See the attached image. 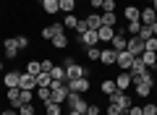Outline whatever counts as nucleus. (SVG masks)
Returning <instances> with one entry per match:
<instances>
[{
    "label": "nucleus",
    "instance_id": "nucleus-33",
    "mask_svg": "<svg viewBox=\"0 0 157 115\" xmlns=\"http://www.w3.org/2000/svg\"><path fill=\"white\" fill-rule=\"evenodd\" d=\"M84 52H86V58H89V60H100V52H102V50L94 44V47H86Z\"/></svg>",
    "mask_w": 157,
    "mask_h": 115
},
{
    "label": "nucleus",
    "instance_id": "nucleus-6",
    "mask_svg": "<svg viewBox=\"0 0 157 115\" xmlns=\"http://www.w3.org/2000/svg\"><path fill=\"white\" fill-rule=\"evenodd\" d=\"M66 86H68V92H78V94H84V92H89V79H68L66 81Z\"/></svg>",
    "mask_w": 157,
    "mask_h": 115
},
{
    "label": "nucleus",
    "instance_id": "nucleus-54",
    "mask_svg": "<svg viewBox=\"0 0 157 115\" xmlns=\"http://www.w3.org/2000/svg\"><path fill=\"white\" fill-rule=\"evenodd\" d=\"M155 86H157V76H155Z\"/></svg>",
    "mask_w": 157,
    "mask_h": 115
},
{
    "label": "nucleus",
    "instance_id": "nucleus-53",
    "mask_svg": "<svg viewBox=\"0 0 157 115\" xmlns=\"http://www.w3.org/2000/svg\"><path fill=\"white\" fill-rule=\"evenodd\" d=\"M152 68H155V73H157V63H155V66H152Z\"/></svg>",
    "mask_w": 157,
    "mask_h": 115
},
{
    "label": "nucleus",
    "instance_id": "nucleus-37",
    "mask_svg": "<svg viewBox=\"0 0 157 115\" xmlns=\"http://www.w3.org/2000/svg\"><path fill=\"white\" fill-rule=\"evenodd\" d=\"M102 13H115V0H102Z\"/></svg>",
    "mask_w": 157,
    "mask_h": 115
},
{
    "label": "nucleus",
    "instance_id": "nucleus-41",
    "mask_svg": "<svg viewBox=\"0 0 157 115\" xmlns=\"http://www.w3.org/2000/svg\"><path fill=\"white\" fill-rule=\"evenodd\" d=\"M13 39H16V47H18V50H26V47H29V39L21 37V34H18V37H13Z\"/></svg>",
    "mask_w": 157,
    "mask_h": 115
},
{
    "label": "nucleus",
    "instance_id": "nucleus-50",
    "mask_svg": "<svg viewBox=\"0 0 157 115\" xmlns=\"http://www.w3.org/2000/svg\"><path fill=\"white\" fill-rule=\"evenodd\" d=\"M149 29H152V37H157V21H155V24H152V26H149Z\"/></svg>",
    "mask_w": 157,
    "mask_h": 115
},
{
    "label": "nucleus",
    "instance_id": "nucleus-3",
    "mask_svg": "<svg viewBox=\"0 0 157 115\" xmlns=\"http://www.w3.org/2000/svg\"><path fill=\"white\" fill-rule=\"evenodd\" d=\"M68 110H76V113H86V99H81V94L78 92H68V99H66Z\"/></svg>",
    "mask_w": 157,
    "mask_h": 115
},
{
    "label": "nucleus",
    "instance_id": "nucleus-5",
    "mask_svg": "<svg viewBox=\"0 0 157 115\" xmlns=\"http://www.w3.org/2000/svg\"><path fill=\"white\" fill-rule=\"evenodd\" d=\"M107 102H115V105H121V110H123V113L131 107V97H128L126 92H121V89H115V92H113L110 97H107Z\"/></svg>",
    "mask_w": 157,
    "mask_h": 115
},
{
    "label": "nucleus",
    "instance_id": "nucleus-52",
    "mask_svg": "<svg viewBox=\"0 0 157 115\" xmlns=\"http://www.w3.org/2000/svg\"><path fill=\"white\" fill-rule=\"evenodd\" d=\"M0 73H3V60H0Z\"/></svg>",
    "mask_w": 157,
    "mask_h": 115
},
{
    "label": "nucleus",
    "instance_id": "nucleus-49",
    "mask_svg": "<svg viewBox=\"0 0 157 115\" xmlns=\"http://www.w3.org/2000/svg\"><path fill=\"white\" fill-rule=\"evenodd\" d=\"M0 115H18V113H16V110L11 107V110H3V113H0Z\"/></svg>",
    "mask_w": 157,
    "mask_h": 115
},
{
    "label": "nucleus",
    "instance_id": "nucleus-20",
    "mask_svg": "<svg viewBox=\"0 0 157 115\" xmlns=\"http://www.w3.org/2000/svg\"><path fill=\"white\" fill-rule=\"evenodd\" d=\"M18 76H21L18 71H11V73H6V76H3V81H6V86H8V89L18 86Z\"/></svg>",
    "mask_w": 157,
    "mask_h": 115
},
{
    "label": "nucleus",
    "instance_id": "nucleus-30",
    "mask_svg": "<svg viewBox=\"0 0 157 115\" xmlns=\"http://www.w3.org/2000/svg\"><path fill=\"white\" fill-rule=\"evenodd\" d=\"M76 24H78V18L73 16V13H66V18H63V26H66V29H76Z\"/></svg>",
    "mask_w": 157,
    "mask_h": 115
},
{
    "label": "nucleus",
    "instance_id": "nucleus-35",
    "mask_svg": "<svg viewBox=\"0 0 157 115\" xmlns=\"http://www.w3.org/2000/svg\"><path fill=\"white\" fill-rule=\"evenodd\" d=\"M18 99H21V105L32 102V99H34V92H29V89H21V94H18Z\"/></svg>",
    "mask_w": 157,
    "mask_h": 115
},
{
    "label": "nucleus",
    "instance_id": "nucleus-38",
    "mask_svg": "<svg viewBox=\"0 0 157 115\" xmlns=\"http://www.w3.org/2000/svg\"><path fill=\"white\" fill-rule=\"evenodd\" d=\"M107 115H121L123 110H121V105H115V102H107V110H105Z\"/></svg>",
    "mask_w": 157,
    "mask_h": 115
},
{
    "label": "nucleus",
    "instance_id": "nucleus-31",
    "mask_svg": "<svg viewBox=\"0 0 157 115\" xmlns=\"http://www.w3.org/2000/svg\"><path fill=\"white\" fill-rule=\"evenodd\" d=\"M16 113H18V115H37V110H34V105H32V102H26V105H21Z\"/></svg>",
    "mask_w": 157,
    "mask_h": 115
},
{
    "label": "nucleus",
    "instance_id": "nucleus-21",
    "mask_svg": "<svg viewBox=\"0 0 157 115\" xmlns=\"http://www.w3.org/2000/svg\"><path fill=\"white\" fill-rule=\"evenodd\" d=\"M50 84H52L50 71H39V73H37V86H50Z\"/></svg>",
    "mask_w": 157,
    "mask_h": 115
},
{
    "label": "nucleus",
    "instance_id": "nucleus-42",
    "mask_svg": "<svg viewBox=\"0 0 157 115\" xmlns=\"http://www.w3.org/2000/svg\"><path fill=\"white\" fill-rule=\"evenodd\" d=\"M86 115H102L100 105H86Z\"/></svg>",
    "mask_w": 157,
    "mask_h": 115
},
{
    "label": "nucleus",
    "instance_id": "nucleus-34",
    "mask_svg": "<svg viewBox=\"0 0 157 115\" xmlns=\"http://www.w3.org/2000/svg\"><path fill=\"white\" fill-rule=\"evenodd\" d=\"M26 71H29V73H34V76H37V73L42 71V63H39V60H29V63H26Z\"/></svg>",
    "mask_w": 157,
    "mask_h": 115
},
{
    "label": "nucleus",
    "instance_id": "nucleus-13",
    "mask_svg": "<svg viewBox=\"0 0 157 115\" xmlns=\"http://www.w3.org/2000/svg\"><path fill=\"white\" fill-rule=\"evenodd\" d=\"M144 26H152V24L157 21V13H155V8L152 6H147V8H141V18H139Z\"/></svg>",
    "mask_w": 157,
    "mask_h": 115
},
{
    "label": "nucleus",
    "instance_id": "nucleus-22",
    "mask_svg": "<svg viewBox=\"0 0 157 115\" xmlns=\"http://www.w3.org/2000/svg\"><path fill=\"white\" fill-rule=\"evenodd\" d=\"M141 63H144L147 68H152L157 63V52H149V50H144V52H141Z\"/></svg>",
    "mask_w": 157,
    "mask_h": 115
},
{
    "label": "nucleus",
    "instance_id": "nucleus-2",
    "mask_svg": "<svg viewBox=\"0 0 157 115\" xmlns=\"http://www.w3.org/2000/svg\"><path fill=\"white\" fill-rule=\"evenodd\" d=\"M50 92H52L50 102H58V105H63V102L68 99V86H66V84H60V81H52V84H50Z\"/></svg>",
    "mask_w": 157,
    "mask_h": 115
},
{
    "label": "nucleus",
    "instance_id": "nucleus-48",
    "mask_svg": "<svg viewBox=\"0 0 157 115\" xmlns=\"http://www.w3.org/2000/svg\"><path fill=\"white\" fill-rule=\"evenodd\" d=\"M92 3V8H102V0H89Z\"/></svg>",
    "mask_w": 157,
    "mask_h": 115
},
{
    "label": "nucleus",
    "instance_id": "nucleus-56",
    "mask_svg": "<svg viewBox=\"0 0 157 115\" xmlns=\"http://www.w3.org/2000/svg\"><path fill=\"white\" fill-rule=\"evenodd\" d=\"M84 115H86V113H84Z\"/></svg>",
    "mask_w": 157,
    "mask_h": 115
},
{
    "label": "nucleus",
    "instance_id": "nucleus-55",
    "mask_svg": "<svg viewBox=\"0 0 157 115\" xmlns=\"http://www.w3.org/2000/svg\"><path fill=\"white\" fill-rule=\"evenodd\" d=\"M39 3H42V0H39Z\"/></svg>",
    "mask_w": 157,
    "mask_h": 115
},
{
    "label": "nucleus",
    "instance_id": "nucleus-45",
    "mask_svg": "<svg viewBox=\"0 0 157 115\" xmlns=\"http://www.w3.org/2000/svg\"><path fill=\"white\" fill-rule=\"evenodd\" d=\"M42 37H45V39H52V37H55V34H52V26H45V29H42Z\"/></svg>",
    "mask_w": 157,
    "mask_h": 115
},
{
    "label": "nucleus",
    "instance_id": "nucleus-12",
    "mask_svg": "<svg viewBox=\"0 0 157 115\" xmlns=\"http://www.w3.org/2000/svg\"><path fill=\"white\" fill-rule=\"evenodd\" d=\"M115 58H118V52L113 47H105L100 52V63H102V66H115Z\"/></svg>",
    "mask_w": 157,
    "mask_h": 115
},
{
    "label": "nucleus",
    "instance_id": "nucleus-9",
    "mask_svg": "<svg viewBox=\"0 0 157 115\" xmlns=\"http://www.w3.org/2000/svg\"><path fill=\"white\" fill-rule=\"evenodd\" d=\"M131 63H134V55H131L128 50L118 52V58H115V66L121 68V71H128V68H131Z\"/></svg>",
    "mask_w": 157,
    "mask_h": 115
},
{
    "label": "nucleus",
    "instance_id": "nucleus-17",
    "mask_svg": "<svg viewBox=\"0 0 157 115\" xmlns=\"http://www.w3.org/2000/svg\"><path fill=\"white\" fill-rule=\"evenodd\" d=\"M50 76H52V81H60V84L68 81V79H66V68H63V66H52L50 68Z\"/></svg>",
    "mask_w": 157,
    "mask_h": 115
},
{
    "label": "nucleus",
    "instance_id": "nucleus-40",
    "mask_svg": "<svg viewBox=\"0 0 157 115\" xmlns=\"http://www.w3.org/2000/svg\"><path fill=\"white\" fill-rule=\"evenodd\" d=\"M136 37H139V39H144V42H147V39L152 37V29H149V26H144V24H141V32L136 34Z\"/></svg>",
    "mask_w": 157,
    "mask_h": 115
},
{
    "label": "nucleus",
    "instance_id": "nucleus-39",
    "mask_svg": "<svg viewBox=\"0 0 157 115\" xmlns=\"http://www.w3.org/2000/svg\"><path fill=\"white\" fill-rule=\"evenodd\" d=\"M144 50H149V52H157V37H149L144 42Z\"/></svg>",
    "mask_w": 157,
    "mask_h": 115
},
{
    "label": "nucleus",
    "instance_id": "nucleus-19",
    "mask_svg": "<svg viewBox=\"0 0 157 115\" xmlns=\"http://www.w3.org/2000/svg\"><path fill=\"white\" fill-rule=\"evenodd\" d=\"M50 97H52L50 86H37V99H39L42 105H47V102H50Z\"/></svg>",
    "mask_w": 157,
    "mask_h": 115
},
{
    "label": "nucleus",
    "instance_id": "nucleus-27",
    "mask_svg": "<svg viewBox=\"0 0 157 115\" xmlns=\"http://www.w3.org/2000/svg\"><path fill=\"white\" fill-rule=\"evenodd\" d=\"M58 8H60L63 13H73V8H76V0H58Z\"/></svg>",
    "mask_w": 157,
    "mask_h": 115
},
{
    "label": "nucleus",
    "instance_id": "nucleus-4",
    "mask_svg": "<svg viewBox=\"0 0 157 115\" xmlns=\"http://www.w3.org/2000/svg\"><path fill=\"white\" fill-rule=\"evenodd\" d=\"M78 44H81V47H94V44H100V34L94 32V29H86L84 34H78Z\"/></svg>",
    "mask_w": 157,
    "mask_h": 115
},
{
    "label": "nucleus",
    "instance_id": "nucleus-47",
    "mask_svg": "<svg viewBox=\"0 0 157 115\" xmlns=\"http://www.w3.org/2000/svg\"><path fill=\"white\" fill-rule=\"evenodd\" d=\"M128 115H144V113H141V107H134V105H131V107H128Z\"/></svg>",
    "mask_w": 157,
    "mask_h": 115
},
{
    "label": "nucleus",
    "instance_id": "nucleus-26",
    "mask_svg": "<svg viewBox=\"0 0 157 115\" xmlns=\"http://www.w3.org/2000/svg\"><path fill=\"white\" fill-rule=\"evenodd\" d=\"M45 115H63V105L47 102V105H45Z\"/></svg>",
    "mask_w": 157,
    "mask_h": 115
},
{
    "label": "nucleus",
    "instance_id": "nucleus-1",
    "mask_svg": "<svg viewBox=\"0 0 157 115\" xmlns=\"http://www.w3.org/2000/svg\"><path fill=\"white\" fill-rule=\"evenodd\" d=\"M63 68H66V79H84V76H89V71H86L84 66H78L76 58H63Z\"/></svg>",
    "mask_w": 157,
    "mask_h": 115
},
{
    "label": "nucleus",
    "instance_id": "nucleus-32",
    "mask_svg": "<svg viewBox=\"0 0 157 115\" xmlns=\"http://www.w3.org/2000/svg\"><path fill=\"white\" fill-rule=\"evenodd\" d=\"M126 32H128L131 37H136V34L141 32V21H128V26H126Z\"/></svg>",
    "mask_w": 157,
    "mask_h": 115
},
{
    "label": "nucleus",
    "instance_id": "nucleus-7",
    "mask_svg": "<svg viewBox=\"0 0 157 115\" xmlns=\"http://www.w3.org/2000/svg\"><path fill=\"white\" fill-rule=\"evenodd\" d=\"M18 89H29V92H34L37 89V76L29 71H24L21 76H18Z\"/></svg>",
    "mask_w": 157,
    "mask_h": 115
},
{
    "label": "nucleus",
    "instance_id": "nucleus-28",
    "mask_svg": "<svg viewBox=\"0 0 157 115\" xmlns=\"http://www.w3.org/2000/svg\"><path fill=\"white\" fill-rule=\"evenodd\" d=\"M50 42L55 44L58 50H66V47H68V37H66V34H58V37H52V39H50Z\"/></svg>",
    "mask_w": 157,
    "mask_h": 115
},
{
    "label": "nucleus",
    "instance_id": "nucleus-44",
    "mask_svg": "<svg viewBox=\"0 0 157 115\" xmlns=\"http://www.w3.org/2000/svg\"><path fill=\"white\" fill-rule=\"evenodd\" d=\"M52 34H66V26H63V24H52Z\"/></svg>",
    "mask_w": 157,
    "mask_h": 115
},
{
    "label": "nucleus",
    "instance_id": "nucleus-23",
    "mask_svg": "<svg viewBox=\"0 0 157 115\" xmlns=\"http://www.w3.org/2000/svg\"><path fill=\"white\" fill-rule=\"evenodd\" d=\"M100 89H102V94H105V97H110V94H113V92L118 89V86H115V79H105Z\"/></svg>",
    "mask_w": 157,
    "mask_h": 115
},
{
    "label": "nucleus",
    "instance_id": "nucleus-24",
    "mask_svg": "<svg viewBox=\"0 0 157 115\" xmlns=\"http://www.w3.org/2000/svg\"><path fill=\"white\" fill-rule=\"evenodd\" d=\"M86 26L97 32V29L102 26V16H100V13H92V16H86Z\"/></svg>",
    "mask_w": 157,
    "mask_h": 115
},
{
    "label": "nucleus",
    "instance_id": "nucleus-43",
    "mask_svg": "<svg viewBox=\"0 0 157 115\" xmlns=\"http://www.w3.org/2000/svg\"><path fill=\"white\" fill-rule=\"evenodd\" d=\"M86 29H89V26H86V18H78V24H76V32H78V34H84Z\"/></svg>",
    "mask_w": 157,
    "mask_h": 115
},
{
    "label": "nucleus",
    "instance_id": "nucleus-46",
    "mask_svg": "<svg viewBox=\"0 0 157 115\" xmlns=\"http://www.w3.org/2000/svg\"><path fill=\"white\" fill-rule=\"evenodd\" d=\"M39 63H42V71H50V68L55 66V63H52V60H39Z\"/></svg>",
    "mask_w": 157,
    "mask_h": 115
},
{
    "label": "nucleus",
    "instance_id": "nucleus-15",
    "mask_svg": "<svg viewBox=\"0 0 157 115\" xmlns=\"http://www.w3.org/2000/svg\"><path fill=\"white\" fill-rule=\"evenodd\" d=\"M3 47H6V58H8V60H16V52H18V47H16V39H13V37H8Z\"/></svg>",
    "mask_w": 157,
    "mask_h": 115
},
{
    "label": "nucleus",
    "instance_id": "nucleus-36",
    "mask_svg": "<svg viewBox=\"0 0 157 115\" xmlns=\"http://www.w3.org/2000/svg\"><path fill=\"white\" fill-rule=\"evenodd\" d=\"M141 113L144 115H157V102H147L144 107H141Z\"/></svg>",
    "mask_w": 157,
    "mask_h": 115
},
{
    "label": "nucleus",
    "instance_id": "nucleus-16",
    "mask_svg": "<svg viewBox=\"0 0 157 115\" xmlns=\"http://www.w3.org/2000/svg\"><path fill=\"white\" fill-rule=\"evenodd\" d=\"M123 18H126V21H139V18H141V11H139L136 6H126V8H123Z\"/></svg>",
    "mask_w": 157,
    "mask_h": 115
},
{
    "label": "nucleus",
    "instance_id": "nucleus-8",
    "mask_svg": "<svg viewBox=\"0 0 157 115\" xmlns=\"http://www.w3.org/2000/svg\"><path fill=\"white\" fill-rule=\"evenodd\" d=\"M126 50H128L134 58H141V52H144V39H139V37H128V44H126Z\"/></svg>",
    "mask_w": 157,
    "mask_h": 115
},
{
    "label": "nucleus",
    "instance_id": "nucleus-18",
    "mask_svg": "<svg viewBox=\"0 0 157 115\" xmlns=\"http://www.w3.org/2000/svg\"><path fill=\"white\" fill-rule=\"evenodd\" d=\"M97 34H100V42H110V39L115 37V26H100Z\"/></svg>",
    "mask_w": 157,
    "mask_h": 115
},
{
    "label": "nucleus",
    "instance_id": "nucleus-11",
    "mask_svg": "<svg viewBox=\"0 0 157 115\" xmlns=\"http://www.w3.org/2000/svg\"><path fill=\"white\" fill-rule=\"evenodd\" d=\"M131 84H134V79H131V73H128V71H121V73L115 76V86L121 89V92H126Z\"/></svg>",
    "mask_w": 157,
    "mask_h": 115
},
{
    "label": "nucleus",
    "instance_id": "nucleus-10",
    "mask_svg": "<svg viewBox=\"0 0 157 115\" xmlns=\"http://www.w3.org/2000/svg\"><path fill=\"white\" fill-rule=\"evenodd\" d=\"M134 89H136V94L144 99V97H149V94H152V89H155V81H134Z\"/></svg>",
    "mask_w": 157,
    "mask_h": 115
},
{
    "label": "nucleus",
    "instance_id": "nucleus-14",
    "mask_svg": "<svg viewBox=\"0 0 157 115\" xmlns=\"http://www.w3.org/2000/svg\"><path fill=\"white\" fill-rule=\"evenodd\" d=\"M18 94H21V89H18V86H13V89H8V92H6V97H8V102H11L13 110L21 107V99H18Z\"/></svg>",
    "mask_w": 157,
    "mask_h": 115
},
{
    "label": "nucleus",
    "instance_id": "nucleus-25",
    "mask_svg": "<svg viewBox=\"0 0 157 115\" xmlns=\"http://www.w3.org/2000/svg\"><path fill=\"white\" fill-rule=\"evenodd\" d=\"M39 6H42L45 13H58V11H60V8H58V0H42Z\"/></svg>",
    "mask_w": 157,
    "mask_h": 115
},
{
    "label": "nucleus",
    "instance_id": "nucleus-51",
    "mask_svg": "<svg viewBox=\"0 0 157 115\" xmlns=\"http://www.w3.org/2000/svg\"><path fill=\"white\" fill-rule=\"evenodd\" d=\"M152 8H155V13H157V0H152Z\"/></svg>",
    "mask_w": 157,
    "mask_h": 115
},
{
    "label": "nucleus",
    "instance_id": "nucleus-29",
    "mask_svg": "<svg viewBox=\"0 0 157 115\" xmlns=\"http://www.w3.org/2000/svg\"><path fill=\"white\" fill-rule=\"evenodd\" d=\"M115 24H118L115 13H102V26H115Z\"/></svg>",
    "mask_w": 157,
    "mask_h": 115
}]
</instances>
